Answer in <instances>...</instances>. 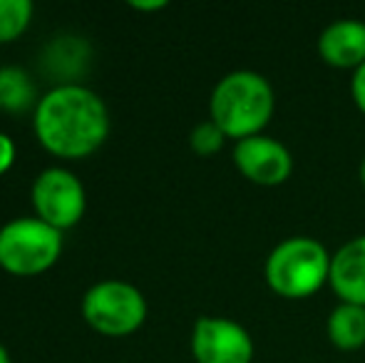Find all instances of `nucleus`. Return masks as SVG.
<instances>
[{
    "label": "nucleus",
    "instance_id": "f257e3e1",
    "mask_svg": "<svg viewBox=\"0 0 365 363\" xmlns=\"http://www.w3.org/2000/svg\"><path fill=\"white\" fill-rule=\"evenodd\" d=\"M33 130L58 157H87L110 135V112L100 95L82 83H58L35 105Z\"/></svg>",
    "mask_w": 365,
    "mask_h": 363
},
{
    "label": "nucleus",
    "instance_id": "f03ea898",
    "mask_svg": "<svg viewBox=\"0 0 365 363\" xmlns=\"http://www.w3.org/2000/svg\"><path fill=\"white\" fill-rule=\"evenodd\" d=\"M276 95L271 83L256 70H234L214 85L209 115L226 137L244 140L261 135L274 115Z\"/></svg>",
    "mask_w": 365,
    "mask_h": 363
},
{
    "label": "nucleus",
    "instance_id": "7ed1b4c3",
    "mask_svg": "<svg viewBox=\"0 0 365 363\" xmlns=\"http://www.w3.org/2000/svg\"><path fill=\"white\" fill-rule=\"evenodd\" d=\"M264 274L276 294L286 299H306L328 281L331 254L313 237H289L271 249Z\"/></svg>",
    "mask_w": 365,
    "mask_h": 363
},
{
    "label": "nucleus",
    "instance_id": "20e7f679",
    "mask_svg": "<svg viewBox=\"0 0 365 363\" xmlns=\"http://www.w3.org/2000/svg\"><path fill=\"white\" fill-rule=\"evenodd\" d=\"M60 252L63 232L40 217H18L0 227V267L15 276L48 272Z\"/></svg>",
    "mask_w": 365,
    "mask_h": 363
},
{
    "label": "nucleus",
    "instance_id": "39448f33",
    "mask_svg": "<svg viewBox=\"0 0 365 363\" xmlns=\"http://www.w3.org/2000/svg\"><path fill=\"white\" fill-rule=\"evenodd\" d=\"M82 316L105 336H127L147 319V299L135 284L122 279H102L82 296Z\"/></svg>",
    "mask_w": 365,
    "mask_h": 363
},
{
    "label": "nucleus",
    "instance_id": "423d86ee",
    "mask_svg": "<svg viewBox=\"0 0 365 363\" xmlns=\"http://www.w3.org/2000/svg\"><path fill=\"white\" fill-rule=\"evenodd\" d=\"M30 197H33L35 214L60 232L75 227L87 207L85 187L80 177L68 167H45L35 177Z\"/></svg>",
    "mask_w": 365,
    "mask_h": 363
},
{
    "label": "nucleus",
    "instance_id": "0eeeda50",
    "mask_svg": "<svg viewBox=\"0 0 365 363\" xmlns=\"http://www.w3.org/2000/svg\"><path fill=\"white\" fill-rule=\"evenodd\" d=\"M192 354L197 363H251L254 339L234 319L199 316L192 329Z\"/></svg>",
    "mask_w": 365,
    "mask_h": 363
},
{
    "label": "nucleus",
    "instance_id": "6e6552de",
    "mask_svg": "<svg viewBox=\"0 0 365 363\" xmlns=\"http://www.w3.org/2000/svg\"><path fill=\"white\" fill-rule=\"evenodd\" d=\"M234 165L246 180L264 187L284 184L293 172V157L284 142L269 135H251L236 140Z\"/></svg>",
    "mask_w": 365,
    "mask_h": 363
},
{
    "label": "nucleus",
    "instance_id": "1a4fd4ad",
    "mask_svg": "<svg viewBox=\"0 0 365 363\" xmlns=\"http://www.w3.org/2000/svg\"><path fill=\"white\" fill-rule=\"evenodd\" d=\"M318 53L333 68L358 70L365 63V23L356 18H338L318 35Z\"/></svg>",
    "mask_w": 365,
    "mask_h": 363
},
{
    "label": "nucleus",
    "instance_id": "9d476101",
    "mask_svg": "<svg viewBox=\"0 0 365 363\" xmlns=\"http://www.w3.org/2000/svg\"><path fill=\"white\" fill-rule=\"evenodd\" d=\"M328 281L343 301L365 306V234L353 237L333 254Z\"/></svg>",
    "mask_w": 365,
    "mask_h": 363
},
{
    "label": "nucleus",
    "instance_id": "9b49d317",
    "mask_svg": "<svg viewBox=\"0 0 365 363\" xmlns=\"http://www.w3.org/2000/svg\"><path fill=\"white\" fill-rule=\"evenodd\" d=\"M326 331H328V339L338 349L343 351L361 349V346H365V306L341 301L328 314Z\"/></svg>",
    "mask_w": 365,
    "mask_h": 363
},
{
    "label": "nucleus",
    "instance_id": "f8f14e48",
    "mask_svg": "<svg viewBox=\"0 0 365 363\" xmlns=\"http://www.w3.org/2000/svg\"><path fill=\"white\" fill-rule=\"evenodd\" d=\"M35 102L33 78L18 65L0 68V107L8 112H23Z\"/></svg>",
    "mask_w": 365,
    "mask_h": 363
},
{
    "label": "nucleus",
    "instance_id": "ddd939ff",
    "mask_svg": "<svg viewBox=\"0 0 365 363\" xmlns=\"http://www.w3.org/2000/svg\"><path fill=\"white\" fill-rule=\"evenodd\" d=\"M87 55V43L82 38H53V43L48 45V53H45V60L48 65H53L55 73H63L65 75V83H75L70 75L77 73V65L85 60Z\"/></svg>",
    "mask_w": 365,
    "mask_h": 363
},
{
    "label": "nucleus",
    "instance_id": "4468645a",
    "mask_svg": "<svg viewBox=\"0 0 365 363\" xmlns=\"http://www.w3.org/2000/svg\"><path fill=\"white\" fill-rule=\"evenodd\" d=\"M33 18L30 0H0V43L20 38Z\"/></svg>",
    "mask_w": 365,
    "mask_h": 363
},
{
    "label": "nucleus",
    "instance_id": "2eb2a0df",
    "mask_svg": "<svg viewBox=\"0 0 365 363\" xmlns=\"http://www.w3.org/2000/svg\"><path fill=\"white\" fill-rule=\"evenodd\" d=\"M224 140H226L224 130H221L212 117L204 120V122H199V125L192 130V135H189V145H192V150L202 157L217 155L221 147H224Z\"/></svg>",
    "mask_w": 365,
    "mask_h": 363
},
{
    "label": "nucleus",
    "instance_id": "dca6fc26",
    "mask_svg": "<svg viewBox=\"0 0 365 363\" xmlns=\"http://www.w3.org/2000/svg\"><path fill=\"white\" fill-rule=\"evenodd\" d=\"M15 162V142L8 132L0 130V175L8 172Z\"/></svg>",
    "mask_w": 365,
    "mask_h": 363
},
{
    "label": "nucleus",
    "instance_id": "f3484780",
    "mask_svg": "<svg viewBox=\"0 0 365 363\" xmlns=\"http://www.w3.org/2000/svg\"><path fill=\"white\" fill-rule=\"evenodd\" d=\"M351 95L356 100L358 110L365 115V63L358 70H353V80H351Z\"/></svg>",
    "mask_w": 365,
    "mask_h": 363
},
{
    "label": "nucleus",
    "instance_id": "a211bd4d",
    "mask_svg": "<svg viewBox=\"0 0 365 363\" xmlns=\"http://www.w3.org/2000/svg\"><path fill=\"white\" fill-rule=\"evenodd\" d=\"M130 5L137 10H159L167 8V0H130Z\"/></svg>",
    "mask_w": 365,
    "mask_h": 363
},
{
    "label": "nucleus",
    "instance_id": "6ab92c4d",
    "mask_svg": "<svg viewBox=\"0 0 365 363\" xmlns=\"http://www.w3.org/2000/svg\"><path fill=\"white\" fill-rule=\"evenodd\" d=\"M0 363H13V359H10L8 349H5L3 344H0Z\"/></svg>",
    "mask_w": 365,
    "mask_h": 363
},
{
    "label": "nucleus",
    "instance_id": "aec40b11",
    "mask_svg": "<svg viewBox=\"0 0 365 363\" xmlns=\"http://www.w3.org/2000/svg\"><path fill=\"white\" fill-rule=\"evenodd\" d=\"M361 182H363V187H365V157H363V162H361Z\"/></svg>",
    "mask_w": 365,
    "mask_h": 363
}]
</instances>
